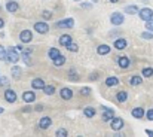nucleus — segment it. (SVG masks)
<instances>
[{
    "mask_svg": "<svg viewBox=\"0 0 153 137\" xmlns=\"http://www.w3.org/2000/svg\"><path fill=\"white\" fill-rule=\"evenodd\" d=\"M4 60H6V48L0 45V61H4Z\"/></svg>",
    "mask_w": 153,
    "mask_h": 137,
    "instance_id": "nucleus-40",
    "label": "nucleus"
},
{
    "mask_svg": "<svg viewBox=\"0 0 153 137\" xmlns=\"http://www.w3.org/2000/svg\"><path fill=\"white\" fill-rule=\"evenodd\" d=\"M91 94H92V88H89V87H82L79 90V95H82V97H88Z\"/></svg>",
    "mask_w": 153,
    "mask_h": 137,
    "instance_id": "nucleus-31",
    "label": "nucleus"
},
{
    "mask_svg": "<svg viewBox=\"0 0 153 137\" xmlns=\"http://www.w3.org/2000/svg\"><path fill=\"white\" fill-rule=\"evenodd\" d=\"M43 87H45V81L42 78H34L31 81V88L33 90H42Z\"/></svg>",
    "mask_w": 153,
    "mask_h": 137,
    "instance_id": "nucleus-25",
    "label": "nucleus"
},
{
    "mask_svg": "<svg viewBox=\"0 0 153 137\" xmlns=\"http://www.w3.org/2000/svg\"><path fill=\"white\" fill-rule=\"evenodd\" d=\"M144 22H146V27H144V28H146L147 31H152L153 33V18L147 19V21H144Z\"/></svg>",
    "mask_w": 153,
    "mask_h": 137,
    "instance_id": "nucleus-38",
    "label": "nucleus"
},
{
    "mask_svg": "<svg viewBox=\"0 0 153 137\" xmlns=\"http://www.w3.org/2000/svg\"><path fill=\"white\" fill-rule=\"evenodd\" d=\"M104 84H105L107 88H113V87L119 85V78H117V76H107Z\"/></svg>",
    "mask_w": 153,
    "mask_h": 137,
    "instance_id": "nucleus-18",
    "label": "nucleus"
},
{
    "mask_svg": "<svg viewBox=\"0 0 153 137\" xmlns=\"http://www.w3.org/2000/svg\"><path fill=\"white\" fill-rule=\"evenodd\" d=\"M74 1H80V0H74Z\"/></svg>",
    "mask_w": 153,
    "mask_h": 137,
    "instance_id": "nucleus-51",
    "label": "nucleus"
},
{
    "mask_svg": "<svg viewBox=\"0 0 153 137\" xmlns=\"http://www.w3.org/2000/svg\"><path fill=\"white\" fill-rule=\"evenodd\" d=\"M83 115H85L86 118H94V116L97 115V109L92 107V106H86V107L83 109Z\"/></svg>",
    "mask_w": 153,
    "mask_h": 137,
    "instance_id": "nucleus-27",
    "label": "nucleus"
},
{
    "mask_svg": "<svg viewBox=\"0 0 153 137\" xmlns=\"http://www.w3.org/2000/svg\"><path fill=\"white\" fill-rule=\"evenodd\" d=\"M3 27H4V19L0 16V28H3Z\"/></svg>",
    "mask_w": 153,
    "mask_h": 137,
    "instance_id": "nucleus-47",
    "label": "nucleus"
},
{
    "mask_svg": "<svg viewBox=\"0 0 153 137\" xmlns=\"http://www.w3.org/2000/svg\"><path fill=\"white\" fill-rule=\"evenodd\" d=\"M21 75H22V69H21L19 66H12V69H10V76H12L15 81H18V79L21 78Z\"/></svg>",
    "mask_w": 153,
    "mask_h": 137,
    "instance_id": "nucleus-23",
    "label": "nucleus"
},
{
    "mask_svg": "<svg viewBox=\"0 0 153 137\" xmlns=\"http://www.w3.org/2000/svg\"><path fill=\"white\" fill-rule=\"evenodd\" d=\"M55 136H58V137H67V136H68V131H67L65 128H58V130L55 131Z\"/></svg>",
    "mask_w": 153,
    "mask_h": 137,
    "instance_id": "nucleus-37",
    "label": "nucleus"
},
{
    "mask_svg": "<svg viewBox=\"0 0 153 137\" xmlns=\"http://www.w3.org/2000/svg\"><path fill=\"white\" fill-rule=\"evenodd\" d=\"M52 16H53L52 10H48V9H45V10L42 12V18H43L45 21H49V19H52Z\"/></svg>",
    "mask_w": 153,
    "mask_h": 137,
    "instance_id": "nucleus-35",
    "label": "nucleus"
},
{
    "mask_svg": "<svg viewBox=\"0 0 153 137\" xmlns=\"http://www.w3.org/2000/svg\"><path fill=\"white\" fill-rule=\"evenodd\" d=\"M3 97H4V100L7 101V103H10V104H13L16 100H18V95H16V92L13 91L12 88H4V92H3Z\"/></svg>",
    "mask_w": 153,
    "mask_h": 137,
    "instance_id": "nucleus-7",
    "label": "nucleus"
},
{
    "mask_svg": "<svg viewBox=\"0 0 153 137\" xmlns=\"http://www.w3.org/2000/svg\"><path fill=\"white\" fill-rule=\"evenodd\" d=\"M0 10H1V6H0Z\"/></svg>",
    "mask_w": 153,
    "mask_h": 137,
    "instance_id": "nucleus-52",
    "label": "nucleus"
},
{
    "mask_svg": "<svg viewBox=\"0 0 153 137\" xmlns=\"http://www.w3.org/2000/svg\"><path fill=\"white\" fill-rule=\"evenodd\" d=\"M141 39H144V40H153V33L152 31H143L141 33Z\"/></svg>",
    "mask_w": 153,
    "mask_h": 137,
    "instance_id": "nucleus-36",
    "label": "nucleus"
},
{
    "mask_svg": "<svg viewBox=\"0 0 153 137\" xmlns=\"http://www.w3.org/2000/svg\"><path fill=\"white\" fill-rule=\"evenodd\" d=\"M43 109H45V106H43V104H36V107L33 109V112H42Z\"/></svg>",
    "mask_w": 153,
    "mask_h": 137,
    "instance_id": "nucleus-43",
    "label": "nucleus"
},
{
    "mask_svg": "<svg viewBox=\"0 0 153 137\" xmlns=\"http://www.w3.org/2000/svg\"><path fill=\"white\" fill-rule=\"evenodd\" d=\"M19 40H21V43H30L33 40V31L28 28H24L19 33Z\"/></svg>",
    "mask_w": 153,
    "mask_h": 137,
    "instance_id": "nucleus-9",
    "label": "nucleus"
},
{
    "mask_svg": "<svg viewBox=\"0 0 153 137\" xmlns=\"http://www.w3.org/2000/svg\"><path fill=\"white\" fill-rule=\"evenodd\" d=\"M58 55H61V51L58 49V48H49V51H48V57L51 58V60H53V58H56Z\"/></svg>",
    "mask_w": 153,
    "mask_h": 137,
    "instance_id": "nucleus-29",
    "label": "nucleus"
},
{
    "mask_svg": "<svg viewBox=\"0 0 153 137\" xmlns=\"http://www.w3.org/2000/svg\"><path fill=\"white\" fill-rule=\"evenodd\" d=\"M110 22H111V25H114V27L122 25V24L125 22L123 13H122V12H113V13L110 15Z\"/></svg>",
    "mask_w": 153,
    "mask_h": 137,
    "instance_id": "nucleus-3",
    "label": "nucleus"
},
{
    "mask_svg": "<svg viewBox=\"0 0 153 137\" xmlns=\"http://www.w3.org/2000/svg\"><path fill=\"white\" fill-rule=\"evenodd\" d=\"M108 1H110V3H117L119 0H108Z\"/></svg>",
    "mask_w": 153,
    "mask_h": 137,
    "instance_id": "nucleus-48",
    "label": "nucleus"
},
{
    "mask_svg": "<svg viewBox=\"0 0 153 137\" xmlns=\"http://www.w3.org/2000/svg\"><path fill=\"white\" fill-rule=\"evenodd\" d=\"M19 112H22V113H30V112H33V107H31V104H30V103H27V106L21 107V110H19Z\"/></svg>",
    "mask_w": 153,
    "mask_h": 137,
    "instance_id": "nucleus-39",
    "label": "nucleus"
},
{
    "mask_svg": "<svg viewBox=\"0 0 153 137\" xmlns=\"http://www.w3.org/2000/svg\"><path fill=\"white\" fill-rule=\"evenodd\" d=\"M33 28H34V31L39 33V34H48L51 27H49L48 22H45V21H37V22H34Z\"/></svg>",
    "mask_w": 153,
    "mask_h": 137,
    "instance_id": "nucleus-5",
    "label": "nucleus"
},
{
    "mask_svg": "<svg viewBox=\"0 0 153 137\" xmlns=\"http://www.w3.org/2000/svg\"><path fill=\"white\" fill-rule=\"evenodd\" d=\"M52 63H53V66H55V67H62V66L67 63V58L61 54V55H58L56 58H53V60H52Z\"/></svg>",
    "mask_w": 153,
    "mask_h": 137,
    "instance_id": "nucleus-26",
    "label": "nucleus"
},
{
    "mask_svg": "<svg viewBox=\"0 0 153 137\" xmlns=\"http://www.w3.org/2000/svg\"><path fill=\"white\" fill-rule=\"evenodd\" d=\"M74 27V19L73 18H64V19H59L55 22V28H73Z\"/></svg>",
    "mask_w": 153,
    "mask_h": 137,
    "instance_id": "nucleus-4",
    "label": "nucleus"
},
{
    "mask_svg": "<svg viewBox=\"0 0 153 137\" xmlns=\"http://www.w3.org/2000/svg\"><path fill=\"white\" fill-rule=\"evenodd\" d=\"M67 78H68V81L70 82H77L80 78H79V73H77V70L74 69V67H70L68 69V72H67Z\"/></svg>",
    "mask_w": 153,
    "mask_h": 137,
    "instance_id": "nucleus-17",
    "label": "nucleus"
},
{
    "mask_svg": "<svg viewBox=\"0 0 153 137\" xmlns=\"http://www.w3.org/2000/svg\"><path fill=\"white\" fill-rule=\"evenodd\" d=\"M6 63H10V64H16L19 61V52L15 49V46H9L6 49Z\"/></svg>",
    "mask_w": 153,
    "mask_h": 137,
    "instance_id": "nucleus-1",
    "label": "nucleus"
},
{
    "mask_svg": "<svg viewBox=\"0 0 153 137\" xmlns=\"http://www.w3.org/2000/svg\"><path fill=\"white\" fill-rule=\"evenodd\" d=\"M100 109H101V112H102V121H104V122H108V121H110V119H113V118H114V110H113V109H111V107H107V106H102L101 104V107H100Z\"/></svg>",
    "mask_w": 153,
    "mask_h": 137,
    "instance_id": "nucleus-8",
    "label": "nucleus"
},
{
    "mask_svg": "<svg viewBox=\"0 0 153 137\" xmlns=\"http://www.w3.org/2000/svg\"><path fill=\"white\" fill-rule=\"evenodd\" d=\"M42 90H43V92H45L46 95H53L55 91H56V88H55L53 85H46V84H45V87H43Z\"/></svg>",
    "mask_w": 153,
    "mask_h": 137,
    "instance_id": "nucleus-30",
    "label": "nucleus"
},
{
    "mask_svg": "<svg viewBox=\"0 0 153 137\" xmlns=\"http://www.w3.org/2000/svg\"><path fill=\"white\" fill-rule=\"evenodd\" d=\"M98 78H100V73L98 72H92L91 75H89V81H98Z\"/></svg>",
    "mask_w": 153,
    "mask_h": 137,
    "instance_id": "nucleus-42",
    "label": "nucleus"
},
{
    "mask_svg": "<svg viewBox=\"0 0 153 137\" xmlns=\"http://www.w3.org/2000/svg\"><path fill=\"white\" fill-rule=\"evenodd\" d=\"M15 49H16L18 52H21V51L24 49V46H22V45H16V46H15Z\"/></svg>",
    "mask_w": 153,
    "mask_h": 137,
    "instance_id": "nucleus-46",
    "label": "nucleus"
},
{
    "mask_svg": "<svg viewBox=\"0 0 153 137\" xmlns=\"http://www.w3.org/2000/svg\"><path fill=\"white\" fill-rule=\"evenodd\" d=\"M51 125H52V119L49 116L40 118V121H39V128L40 130H48V128H51Z\"/></svg>",
    "mask_w": 153,
    "mask_h": 137,
    "instance_id": "nucleus-16",
    "label": "nucleus"
},
{
    "mask_svg": "<svg viewBox=\"0 0 153 137\" xmlns=\"http://www.w3.org/2000/svg\"><path fill=\"white\" fill-rule=\"evenodd\" d=\"M138 18L140 19H143V21H147V19H150L153 18V9L150 7H143V9H138Z\"/></svg>",
    "mask_w": 153,
    "mask_h": 137,
    "instance_id": "nucleus-10",
    "label": "nucleus"
},
{
    "mask_svg": "<svg viewBox=\"0 0 153 137\" xmlns=\"http://www.w3.org/2000/svg\"><path fill=\"white\" fill-rule=\"evenodd\" d=\"M128 97H129L128 92L125 91V90H120V91H117V94H116V101L120 103V104L122 103H126L128 101Z\"/></svg>",
    "mask_w": 153,
    "mask_h": 137,
    "instance_id": "nucleus-21",
    "label": "nucleus"
},
{
    "mask_svg": "<svg viewBox=\"0 0 153 137\" xmlns=\"http://www.w3.org/2000/svg\"><path fill=\"white\" fill-rule=\"evenodd\" d=\"M144 116L149 119V121H153V107L152 109H149V110H146L144 112Z\"/></svg>",
    "mask_w": 153,
    "mask_h": 137,
    "instance_id": "nucleus-41",
    "label": "nucleus"
},
{
    "mask_svg": "<svg viewBox=\"0 0 153 137\" xmlns=\"http://www.w3.org/2000/svg\"><path fill=\"white\" fill-rule=\"evenodd\" d=\"M129 84H131L132 87H140V85L143 84V76H141V75H132V76L129 78Z\"/></svg>",
    "mask_w": 153,
    "mask_h": 137,
    "instance_id": "nucleus-24",
    "label": "nucleus"
},
{
    "mask_svg": "<svg viewBox=\"0 0 153 137\" xmlns=\"http://www.w3.org/2000/svg\"><path fill=\"white\" fill-rule=\"evenodd\" d=\"M31 54H33V48H24L19 54V57L22 58V61L25 63V66H33V60H31Z\"/></svg>",
    "mask_w": 153,
    "mask_h": 137,
    "instance_id": "nucleus-2",
    "label": "nucleus"
},
{
    "mask_svg": "<svg viewBox=\"0 0 153 137\" xmlns=\"http://www.w3.org/2000/svg\"><path fill=\"white\" fill-rule=\"evenodd\" d=\"M70 42H73V37H71L70 34H67V33L61 34V36H59V39H58V43H59L61 46H64V48L68 45Z\"/></svg>",
    "mask_w": 153,
    "mask_h": 137,
    "instance_id": "nucleus-20",
    "label": "nucleus"
},
{
    "mask_svg": "<svg viewBox=\"0 0 153 137\" xmlns=\"http://www.w3.org/2000/svg\"><path fill=\"white\" fill-rule=\"evenodd\" d=\"M123 10H125V13H128V15H135V13L138 12V6H137V4H126Z\"/></svg>",
    "mask_w": 153,
    "mask_h": 137,
    "instance_id": "nucleus-28",
    "label": "nucleus"
},
{
    "mask_svg": "<svg viewBox=\"0 0 153 137\" xmlns=\"http://www.w3.org/2000/svg\"><path fill=\"white\" fill-rule=\"evenodd\" d=\"M144 133H146L147 136H152V137H153V130H149V128H146V130H144Z\"/></svg>",
    "mask_w": 153,
    "mask_h": 137,
    "instance_id": "nucleus-45",
    "label": "nucleus"
},
{
    "mask_svg": "<svg viewBox=\"0 0 153 137\" xmlns=\"http://www.w3.org/2000/svg\"><path fill=\"white\" fill-rule=\"evenodd\" d=\"M82 7H85V9H91V7H92V3H89V1H83V3H82Z\"/></svg>",
    "mask_w": 153,
    "mask_h": 137,
    "instance_id": "nucleus-44",
    "label": "nucleus"
},
{
    "mask_svg": "<svg viewBox=\"0 0 153 137\" xmlns=\"http://www.w3.org/2000/svg\"><path fill=\"white\" fill-rule=\"evenodd\" d=\"M108 122H110V128H111L113 131H120V130H123V127H125V121H123L122 118H117V116H114V118L110 119Z\"/></svg>",
    "mask_w": 153,
    "mask_h": 137,
    "instance_id": "nucleus-6",
    "label": "nucleus"
},
{
    "mask_svg": "<svg viewBox=\"0 0 153 137\" xmlns=\"http://www.w3.org/2000/svg\"><path fill=\"white\" fill-rule=\"evenodd\" d=\"M113 46H114V49H117V51H123V49L128 46V40H126L125 37H117V39L113 40Z\"/></svg>",
    "mask_w": 153,
    "mask_h": 137,
    "instance_id": "nucleus-13",
    "label": "nucleus"
},
{
    "mask_svg": "<svg viewBox=\"0 0 153 137\" xmlns=\"http://www.w3.org/2000/svg\"><path fill=\"white\" fill-rule=\"evenodd\" d=\"M22 101L24 103H30V104L34 103L36 101V92L31 91V90L30 91H24L22 92Z\"/></svg>",
    "mask_w": 153,
    "mask_h": 137,
    "instance_id": "nucleus-14",
    "label": "nucleus"
},
{
    "mask_svg": "<svg viewBox=\"0 0 153 137\" xmlns=\"http://www.w3.org/2000/svg\"><path fill=\"white\" fill-rule=\"evenodd\" d=\"M59 97H61V100H65V101L71 100V98H73V90L68 88V87L61 88V90H59Z\"/></svg>",
    "mask_w": 153,
    "mask_h": 137,
    "instance_id": "nucleus-12",
    "label": "nucleus"
},
{
    "mask_svg": "<svg viewBox=\"0 0 153 137\" xmlns=\"http://www.w3.org/2000/svg\"><path fill=\"white\" fill-rule=\"evenodd\" d=\"M4 7H6V10L9 13H15V12L19 10V3H16L15 0H7V3H6Z\"/></svg>",
    "mask_w": 153,
    "mask_h": 137,
    "instance_id": "nucleus-15",
    "label": "nucleus"
},
{
    "mask_svg": "<svg viewBox=\"0 0 153 137\" xmlns=\"http://www.w3.org/2000/svg\"><path fill=\"white\" fill-rule=\"evenodd\" d=\"M141 76L143 78H152L153 76V67H144L141 70Z\"/></svg>",
    "mask_w": 153,
    "mask_h": 137,
    "instance_id": "nucleus-32",
    "label": "nucleus"
},
{
    "mask_svg": "<svg viewBox=\"0 0 153 137\" xmlns=\"http://www.w3.org/2000/svg\"><path fill=\"white\" fill-rule=\"evenodd\" d=\"M3 112H4V109H3V107H0V115H1Z\"/></svg>",
    "mask_w": 153,
    "mask_h": 137,
    "instance_id": "nucleus-49",
    "label": "nucleus"
},
{
    "mask_svg": "<svg viewBox=\"0 0 153 137\" xmlns=\"http://www.w3.org/2000/svg\"><path fill=\"white\" fill-rule=\"evenodd\" d=\"M110 51H111V48H110L108 45H105V43L97 46V54H98V55H101V57L108 55V54H110Z\"/></svg>",
    "mask_w": 153,
    "mask_h": 137,
    "instance_id": "nucleus-22",
    "label": "nucleus"
},
{
    "mask_svg": "<svg viewBox=\"0 0 153 137\" xmlns=\"http://www.w3.org/2000/svg\"><path fill=\"white\" fill-rule=\"evenodd\" d=\"M144 112H146V110L138 106V107H134V109L131 110V115H132V118H135V119H143V118H144Z\"/></svg>",
    "mask_w": 153,
    "mask_h": 137,
    "instance_id": "nucleus-19",
    "label": "nucleus"
},
{
    "mask_svg": "<svg viewBox=\"0 0 153 137\" xmlns=\"http://www.w3.org/2000/svg\"><path fill=\"white\" fill-rule=\"evenodd\" d=\"M116 63H117V66L122 69V70H126V69H129L131 67V60L126 57V55H122V57H117V60H116Z\"/></svg>",
    "mask_w": 153,
    "mask_h": 137,
    "instance_id": "nucleus-11",
    "label": "nucleus"
},
{
    "mask_svg": "<svg viewBox=\"0 0 153 137\" xmlns=\"http://www.w3.org/2000/svg\"><path fill=\"white\" fill-rule=\"evenodd\" d=\"M65 49H67V51H70V52H77V51H79V45H77V43H74V42H70L68 45L65 46Z\"/></svg>",
    "mask_w": 153,
    "mask_h": 137,
    "instance_id": "nucleus-33",
    "label": "nucleus"
},
{
    "mask_svg": "<svg viewBox=\"0 0 153 137\" xmlns=\"http://www.w3.org/2000/svg\"><path fill=\"white\" fill-rule=\"evenodd\" d=\"M92 1H94V3H97V1H98V0H92Z\"/></svg>",
    "mask_w": 153,
    "mask_h": 137,
    "instance_id": "nucleus-50",
    "label": "nucleus"
},
{
    "mask_svg": "<svg viewBox=\"0 0 153 137\" xmlns=\"http://www.w3.org/2000/svg\"><path fill=\"white\" fill-rule=\"evenodd\" d=\"M9 85H10L9 79H7L6 76H1V75H0V87H1V88H7Z\"/></svg>",
    "mask_w": 153,
    "mask_h": 137,
    "instance_id": "nucleus-34",
    "label": "nucleus"
}]
</instances>
